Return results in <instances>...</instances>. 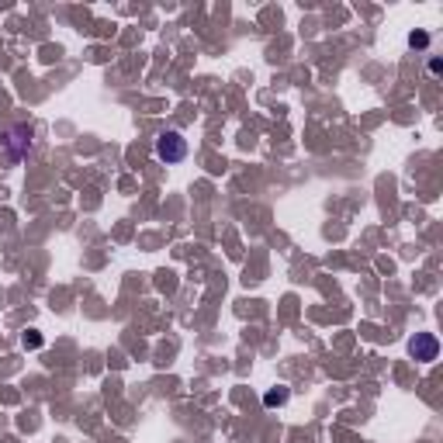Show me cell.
Returning a JSON list of instances; mask_svg holds the SVG:
<instances>
[{"instance_id":"cell-1","label":"cell","mask_w":443,"mask_h":443,"mask_svg":"<svg viewBox=\"0 0 443 443\" xmlns=\"http://www.w3.org/2000/svg\"><path fill=\"white\" fill-rule=\"evenodd\" d=\"M156 156L163 163H181L187 156V142L181 139V132H163L156 139Z\"/></svg>"},{"instance_id":"cell-2","label":"cell","mask_w":443,"mask_h":443,"mask_svg":"<svg viewBox=\"0 0 443 443\" xmlns=\"http://www.w3.org/2000/svg\"><path fill=\"white\" fill-rule=\"evenodd\" d=\"M412 357L416 361H437V353H440V343H437V336L433 333H419L416 339H412Z\"/></svg>"},{"instance_id":"cell-3","label":"cell","mask_w":443,"mask_h":443,"mask_svg":"<svg viewBox=\"0 0 443 443\" xmlns=\"http://www.w3.org/2000/svg\"><path fill=\"white\" fill-rule=\"evenodd\" d=\"M426 42H429L426 31H412V35H409V46H412V49H426Z\"/></svg>"},{"instance_id":"cell-4","label":"cell","mask_w":443,"mask_h":443,"mask_svg":"<svg viewBox=\"0 0 443 443\" xmlns=\"http://www.w3.org/2000/svg\"><path fill=\"white\" fill-rule=\"evenodd\" d=\"M267 405H281V402H287V391L277 388V391H267V398H263Z\"/></svg>"}]
</instances>
